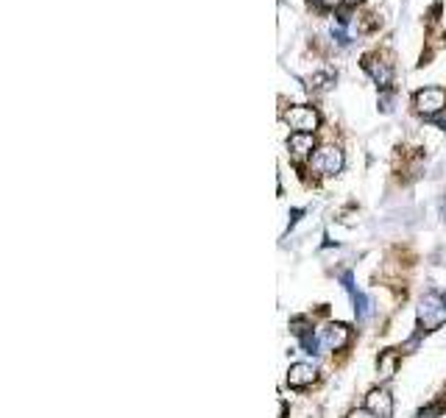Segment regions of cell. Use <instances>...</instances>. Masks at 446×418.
Returning a JSON list of instances; mask_svg holds the SVG:
<instances>
[{"label": "cell", "instance_id": "cell-1", "mask_svg": "<svg viewBox=\"0 0 446 418\" xmlns=\"http://www.w3.org/2000/svg\"><path fill=\"white\" fill-rule=\"evenodd\" d=\"M444 324H446L444 296H435V293L424 296L421 304H418V329L421 332H433V329H438V326Z\"/></svg>", "mask_w": 446, "mask_h": 418}, {"label": "cell", "instance_id": "cell-2", "mask_svg": "<svg viewBox=\"0 0 446 418\" xmlns=\"http://www.w3.org/2000/svg\"><path fill=\"white\" fill-rule=\"evenodd\" d=\"M343 168V151L335 145H324L312 153V170L321 176H335Z\"/></svg>", "mask_w": 446, "mask_h": 418}, {"label": "cell", "instance_id": "cell-3", "mask_svg": "<svg viewBox=\"0 0 446 418\" xmlns=\"http://www.w3.org/2000/svg\"><path fill=\"white\" fill-rule=\"evenodd\" d=\"M285 123H287L290 129H296V132L315 134L321 117H318V112H315L312 106H290V109L285 112Z\"/></svg>", "mask_w": 446, "mask_h": 418}, {"label": "cell", "instance_id": "cell-4", "mask_svg": "<svg viewBox=\"0 0 446 418\" xmlns=\"http://www.w3.org/2000/svg\"><path fill=\"white\" fill-rule=\"evenodd\" d=\"M444 106H446V93L441 87H427V90H418V93H416V109H418L421 115H427V117L438 115Z\"/></svg>", "mask_w": 446, "mask_h": 418}, {"label": "cell", "instance_id": "cell-5", "mask_svg": "<svg viewBox=\"0 0 446 418\" xmlns=\"http://www.w3.org/2000/svg\"><path fill=\"white\" fill-rule=\"evenodd\" d=\"M352 340V329L346 324H329L324 332H321V346L329 349V352H341L346 349Z\"/></svg>", "mask_w": 446, "mask_h": 418}, {"label": "cell", "instance_id": "cell-6", "mask_svg": "<svg viewBox=\"0 0 446 418\" xmlns=\"http://www.w3.org/2000/svg\"><path fill=\"white\" fill-rule=\"evenodd\" d=\"M365 410L368 413H374L377 418H391L394 416V396L388 393V390H371L368 396H365Z\"/></svg>", "mask_w": 446, "mask_h": 418}, {"label": "cell", "instance_id": "cell-7", "mask_svg": "<svg viewBox=\"0 0 446 418\" xmlns=\"http://www.w3.org/2000/svg\"><path fill=\"white\" fill-rule=\"evenodd\" d=\"M315 379H318V368L312 363H293L290 371H287V385L296 388V390L310 388Z\"/></svg>", "mask_w": 446, "mask_h": 418}, {"label": "cell", "instance_id": "cell-8", "mask_svg": "<svg viewBox=\"0 0 446 418\" xmlns=\"http://www.w3.org/2000/svg\"><path fill=\"white\" fill-rule=\"evenodd\" d=\"M343 287H346V290H349V296H352L357 321H365V318H368V313H371V301L365 298V293H362V290H357L355 277H352V274H343Z\"/></svg>", "mask_w": 446, "mask_h": 418}, {"label": "cell", "instance_id": "cell-9", "mask_svg": "<svg viewBox=\"0 0 446 418\" xmlns=\"http://www.w3.org/2000/svg\"><path fill=\"white\" fill-rule=\"evenodd\" d=\"M362 64H365V70L374 76V81H377L379 87H388V84H391V64H388V62H382V59H377V56L368 53Z\"/></svg>", "mask_w": 446, "mask_h": 418}, {"label": "cell", "instance_id": "cell-10", "mask_svg": "<svg viewBox=\"0 0 446 418\" xmlns=\"http://www.w3.org/2000/svg\"><path fill=\"white\" fill-rule=\"evenodd\" d=\"M287 148L293 151V156H307L315 151V134H304V132H293L287 139Z\"/></svg>", "mask_w": 446, "mask_h": 418}, {"label": "cell", "instance_id": "cell-11", "mask_svg": "<svg viewBox=\"0 0 446 418\" xmlns=\"http://www.w3.org/2000/svg\"><path fill=\"white\" fill-rule=\"evenodd\" d=\"M396 371V352H385L382 357H379V376L382 379H391Z\"/></svg>", "mask_w": 446, "mask_h": 418}, {"label": "cell", "instance_id": "cell-12", "mask_svg": "<svg viewBox=\"0 0 446 418\" xmlns=\"http://www.w3.org/2000/svg\"><path fill=\"white\" fill-rule=\"evenodd\" d=\"M349 418H377V416L368 413V410H355V413H349Z\"/></svg>", "mask_w": 446, "mask_h": 418}, {"label": "cell", "instance_id": "cell-13", "mask_svg": "<svg viewBox=\"0 0 446 418\" xmlns=\"http://www.w3.org/2000/svg\"><path fill=\"white\" fill-rule=\"evenodd\" d=\"M318 6H324V8H335L338 6V0H315Z\"/></svg>", "mask_w": 446, "mask_h": 418}, {"label": "cell", "instance_id": "cell-14", "mask_svg": "<svg viewBox=\"0 0 446 418\" xmlns=\"http://www.w3.org/2000/svg\"><path fill=\"white\" fill-rule=\"evenodd\" d=\"M349 3H360V0H349Z\"/></svg>", "mask_w": 446, "mask_h": 418}]
</instances>
